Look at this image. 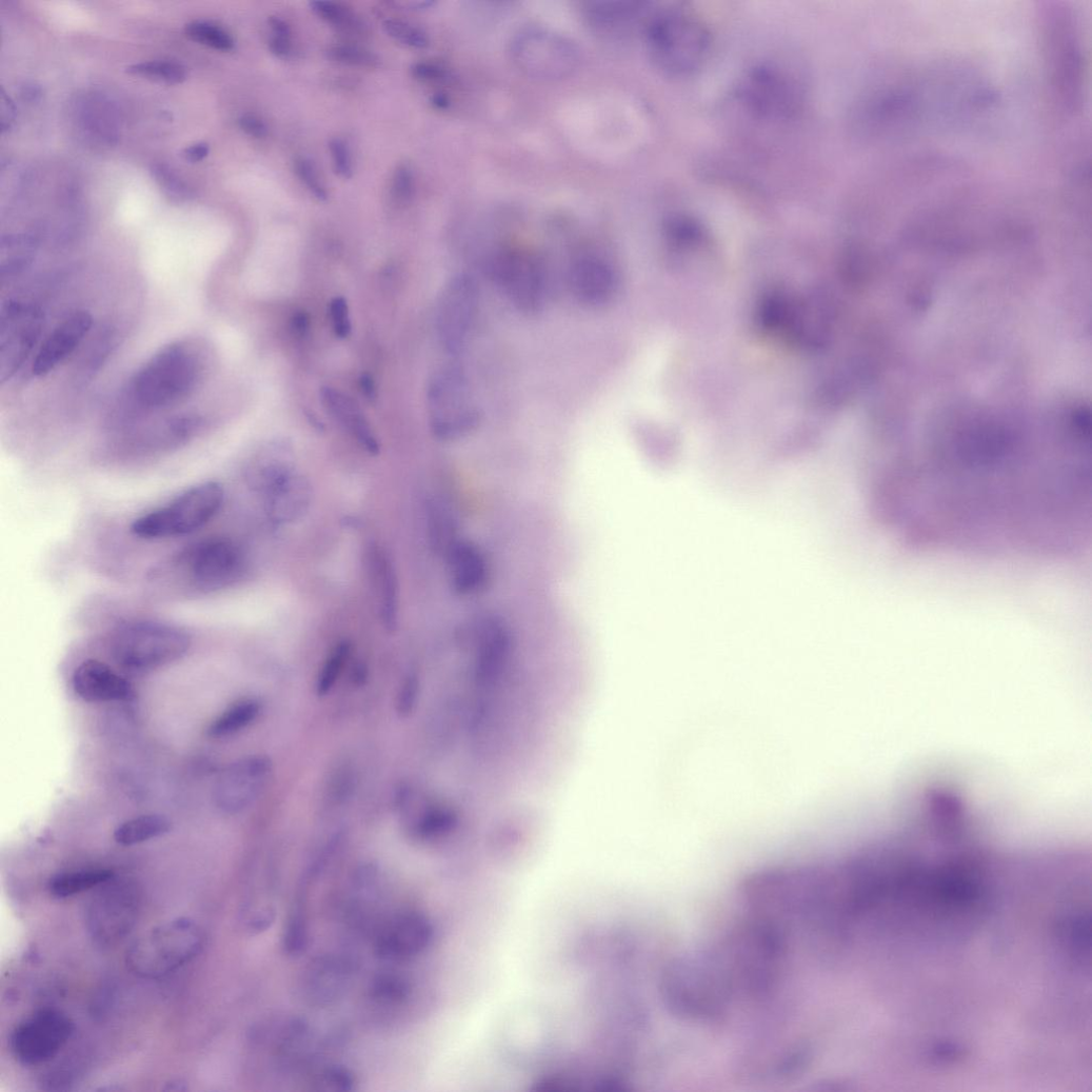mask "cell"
Segmentation results:
<instances>
[{"label": "cell", "mask_w": 1092, "mask_h": 1092, "mask_svg": "<svg viewBox=\"0 0 1092 1092\" xmlns=\"http://www.w3.org/2000/svg\"><path fill=\"white\" fill-rule=\"evenodd\" d=\"M375 573L380 595V616L388 632H395L398 626L399 588L395 568L390 557L381 552L376 553Z\"/></svg>", "instance_id": "obj_27"}, {"label": "cell", "mask_w": 1092, "mask_h": 1092, "mask_svg": "<svg viewBox=\"0 0 1092 1092\" xmlns=\"http://www.w3.org/2000/svg\"><path fill=\"white\" fill-rule=\"evenodd\" d=\"M35 245L29 237H8L2 241V275L13 276L23 272L33 262Z\"/></svg>", "instance_id": "obj_35"}, {"label": "cell", "mask_w": 1092, "mask_h": 1092, "mask_svg": "<svg viewBox=\"0 0 1092 1092\" xmlns=\"http://www.w3.org/2000/svg\"><path fill=\"white\" fill-rule=\"evenodd\" d=\"M261 712L262 706L258 700L244 699L238 701L212 722L207 734L215 738L233 735L255 722Z\"/></svg>", "instance_id": "obj_30"}, {"label": "cell", "mask_w": 1092, "mask_h": 1092, "mask_svg": "<svg viewBox=\"0 0 1092 1092\" xmlns=\"http://www.w3.org/2000/svg\"><path fill=\"white\" fill-rule=\"evenodd\" d=\"M204 945L205 934L196 920L176 917L157 924L133 941L125 964L137 977L158 980L193 962Z\"/></svg>", "instance_id": "obj_3"}, {"label": "cell", "mask_w": 1092, "mask_h": 1092, "mask_svg": "<svg viewBox=\"0 0 1092 1092\" xmlns=\"http://www.w3.org/2000/svg\"><path fill=\"white\" fill-rule=\"evenodd\" d=\"M93 326V317L85 311H77L62 320L48 336L39 351L33 372L45 376L65 361L85 340Z\"/></svg>", "instance_id": "obj_20"}, {"label": "cell", "mask_w": 1092, "mask_h": 1092, "mask_svg": "<svg viewBox=\"0 0 1092 1092\" xmlns=\"http://www.w3.org/2000/svg\"><path fill=\"white\" fill-rule=\"evenodd\" d=\"M272 774L273 763L264 755H252L230 765L214 788L216 807L226 814L242 812L259 798Z\"/></svg>", "instance_id": "obj_17"}, {"label": "cell", "mask_w": 1092, "mask_h": 1092, "mask_svg": "<svg viewBox=\"0 0 1092 1092\" xmlns=\"http://www.w3.org/2000/svg\"><path fill=\"white\" fill-rule=\"evenodd\" d=\"M115 877L110 869L63 872L49 879L47 890L53 897L63 899L97 889Z\"/></svg>", "instance_id": "obj_28"}, {"label": "cell", "mask_w": 1092, "mask_h": 1092, "mask_svg": "<svg viewBox=\"0 0 1092 1092\" xmlns=\"http://www.w3.org/2000/svg\"><path fill=\"white\" fill-rule=\"evenodd\" d=\"M428 404L431 429L442 441L463 439L481 422V411L469 379L458 366H445L434 374Z\"/></svg>", "instance_id": "obj_8"}, {"label": "cell", "mask_w": 1092, "mask_h": 1092, "mask_svg": "<svg viewBox=\"0 0 1092 1092\" xmlns=\"http://www.w3.org/2000/svg\"><path fill=\"white\" fill-rule=\"evenodd\" d=\"M205 369L204 352L197 342L166 345L135 374L128 386V402L139 411L181 403L200 386Z\"/></svg>", "instance_id": "obj_1"}, {"label": "cell", "mask_w": 1092, "mask_h": 1092, "mask_svg": "<svg viewBox=\"0 0 1092 1092\" xmlns=\"http://www.w3.org/2000/svg\"><path fill=\"white\" fill-rule=\"evenodd\" d=\"M295 170L298 178L317 200L325 201L327 199L325 187L311 160L304 157L298 158L295 162Z\"/></svg>", "instance_id": "obj_43"}, {"label": "cell", "mask_w": 1092, "mask_h": 1092, "mask_svg": "<svg viewBox=\"0 0 1092 1092\" xmlns=\"http://www.w3.org/2000/svg\"><path fill=\"white\" fill-rule=\"evenodd\" d=\"M190 634L158 621L135 620L119 626L111 640L115 660L123 668L144 671L171 664L186 655Z\"/></svg>", "instance_id": "obj_6"}, {"label": "cell", "mask_w": 1092, "mask_h": 1092, "mask_svg": "<svg viewBox=\"0 0 1092 1092\" xmlns=\"http://www.w3.org/2000/svg\"><path fill=\"white\" fill-rule=\"evenodd\" d=\"M352 643L342 641L336 644L326 657L316 681V694L319 697L327 695L339 681L343 669L352 654Z\"/></svg>", "instance_id": "obj_34"}, {"label": "cell", "mask_w": 1092, "mask_h": 1092, "mask_svg": "<svg viewBox=\"0 0 1092 1092\" xmlns=\"http://www.w3.org/2000/svg\"><path fill=\"white\" fill-rule=\"evenodd\" d=\"M309 945L306 901L297 897L289 914L282 936V949L291 957H298Z\"/></svg>", "instance_id": "obj_31"}, {"label": "cell", "mask_w": 1092, "mask_h": 1092, "mask_svg": "<svg viewBox=\"0 0 1092 1092\" xmlns=\"http://www.w3.org/2000/svg\"><path fill=\"white\" fill-rule=\"evenodd\" d=\"M210 145L207 143L201 142L186 147L182 152V156L186 161L195 163L202 161L204 158H206L210 154Z\"/></svg>", "instance_id": "obj_50"}, {"label": "cell", "mask_w": 1092, "mask_h": 1092, "mask_svg": "<svg viewBox=\"0 0 1092 1092\" xmlns=\"http://www.w3.org/2000/svg\"><path fill=\"white\" fill-rule=\"evenodd\" d=\"M369 994L379 1005H399L410 997L411 984L400 973L382 972L371 981Z\"/></svg>", "instance_id": "obj_32"}, {"label": "cell", "mask_w": 1092, "mask_h": 1092, "mask_svg": "<svg viewBox=\"0 0 1092 1092\" xmlns=\"http://www.w3.org/2000/svg\"><path fill=\"white\" fill-rule=\"evenodd\" d=\"M270 48L277 57L289 58L293 53L291 36L274 35L270 42Z\"/></svg>", "instance_id": "obj_49"}, {"label": "cell", "mask_w": 1092, "mask_h": 1092, "mask_svg": "<svg viewBox=\"0 0 1092 1092\" xmlns=\"http://www.w3.org/2000/svg\"><path fill=\"white\" fill-rule=\"evenodd\" d=\"M360 388H361L362 394H364V396L368 399L373 400V399L376 398V396H377L376 383H375L374 379L370 375H364V376L361 377V379H360Z\"/></svg>", "instance_id": "obj_52"}, {"label": "cell", "mask_w": 1092, "mask_h": 1092, "mask_svg": "<svg viewBox=\"0 0 1092 1092\" xmlns=\"http://www.w3.org/2000/svg\"><path fill=\"white\" fill-rule=\"evenodd\" d=\"M224 490L219 482L195 485L167 505L134 521L132 533L142 539L186 536L210 523L222 508Z\"/></svg>", "instance_id": "obj_7"}, {"label": "cell", "mask_w": 1092, "mask_h": 1092, "mask_svg": "<svg viewBox=\"0 0 1092 1092\" xmlns=\"http://www.w3.org/2000/svg\"><path fill=\"white\" fill-rule=\"evenodd\" d=\"M357 1078L345 1066L325 1065L315 1068L306 1077L311 1090L346 1092L355 1089Z\"/></svg>", "instance_id": "obj_33"}, {"label": "cell", "mask_w": 1092, "mask_h": 1092, "mask_svg": "<svg viewBox=\"0 0 1092 1092\" xmlns=\"http://www.w3.org/2000/svg\"><path fill=\"white\" fill-rule=\"evenodd\" d=\"M257 1041L281 1071L303 1067L315 1050L311 1026L298 1018L265 1025L257 1032Z\"/></svg>", "instance_id": "obj_19"}, {"label": "cell", "mask_w": 1092, "mask_h": 1092, "mask_svg": "<svg viewBox=\"0 0 1092 1092\" xmlns=\"http://www.w3.org/2000/svg\"><path fill=\"white\" fill-rule=\"evenodd\" d=\"M238 123L240 128L251 137L261 139L269 134L267 125L256 115L245 114L239 118Z\"/></svg>", "instance_id": "obj_47"}, {"label": "cell", "mask_w": 1092, "mask_h": 1092, "mask_svg": "<svg viewBox=\"0 0 1092 1092\" xmlns=\"http://www.w3.org/2000/svg\"><path fill=\"white\" fill-rule=\"evenodd\" d=\"M382 27L389 37L406 46L425 48L429 45V38L422 31L402 21L386 20Z\"/></svg>", "instance_id": "obj_40"}, {"label": "cell", "mask_w": 1092, "mask_h": 1092, "mask_svg": "<svg viewBox=\"0 0 1092 1092\" xmlns=\"http://www.w3.org/2000/svg\"><path fill=\"white\" fill-rule=\"evenodd\" d=\"M330 317L333 330L341 339L349 338L352 332V321L348 301L342 298H334L330 303Z\"/></svg>", "instance_id": "obj_44"}, {"label": "cell", "mask_w": 1092, "mask_h": 1092, "mask_svg": "<svg viewBox=\"0 0 1092 1092\" xmlns=\"http://www.w3.org/2000/svg\"><path fill=\"white\" fill-rule=\"evenodd\" d=\"M330 152L336 174L343 179H351L353 162L348 143L341 138H334L330 141Z\"/></svg>", "instance_id": "obj_45"}, {"label": "cell", "mask_w": 1092, "mask_h": 1092, "mask_svg": "<svg viewBox=\"0 0 1092 1092\" xmlns=\"http://www.w3.org/2000/svg\"><path fill=\"white\" fill-rule=\"evenodd\" d=\"M327 57L336 62L354 66H375L379 60L373 53L353 45H334L326 52Z\"/></svg>", "instance_id": "obj_41"}, {"label": "cell", "mask_w": 1092, "mask_h": 1092, "mask_svg": "<svg viewBox=\"0 0 1092 1092\" xmlns=\"http://www.w3.org/2000/svg\"><path fill=\"white\" fill-rule=\"evenodd\" d=\"M312 499L310 481L295 472L265 494L266 513L275 524H292L309 512Z\"/></svg>", "instance_id": "obj_22"}, {"label": "cell", "mask_w": 1092, "mask_h": 1092, "mask_svg": "<svg viewBox=\"0 0 1092 1092\" xmlns=\"http://www.w3.org/2000/svg\"><path fill=\"white\" fill-rule=\"evenodd\" d=\"M172 829V821L165 816L151 814L132 818L117 828L115 841L122 847H134L162 836Z\"/></svg>", "instance_id": "obj_29"}, {"label": "cell", "mask_w": 1092, "mask_h": 1092, "mask_svg": "<svg viewBox=\"0 0 1092 1092\" xmlns=\"http://www.w3.org/2000/svg\"><path fill=\"white\" fill-rule=\"evenodd\" d=\"M412 73L416 78L428 81H439L446 77L442 67L426 62L415 63L412 66Z\"/></svg>", "instance_id": "obj_48"}, {"label": "cell", "mask_w": 1092, "mask_h": 1092, "mask_svg": "<svg viewBox=\"0 0 1092 1092\" xmlns=\"http://www.w3.org/2000/svg\"><path fill=\"white\" fill-rule=\"evenodd\" d=\"M567 282L574 298L591 307L608 305L620 289L616 266L601 252L590 247L578 249L571 256Z\"/></svg>", "instance_id": "obj_15"}, {"label": "cell", "mask_w": 1092, "mask_h": 1092, "mask_svg": "<svg viewBox=\"0 0 1092 1092\" xmlns=\"http://www.w3.org/2000/svg\"><path fill=\"white\" fill-rule=\"evenodd\" d=\"M482 270L522 313L534 315L543 309L548 294V269L535 252L498 244L484 252Z\"/></svg>", "instance_id": "obj_5"}, {"label": "cell", "mask_w": 1092, "mask_h": 1092, "mask_svg": "<svg viewBox=\"0 0 1092 1092\" xmlns=\"http://www.w3.org/2000/svg\"><path fill=\"white\" fill-rule=\"evenodd\" d=\"M43 92L34 82H26L21 88V97L25 102L37 103L41 100Z\"/></svg>", "instance_id": "obj_51"}, {"label": "cell", "mask_w": 1092, "mask_h": 1092, "mask_svg": "<svg viewBox=\"0 0 1092 1092\" xmlns=\"http://www.w3.org/2000/svg\"><path fill=\"white\" fill-rule=\"evenodd\" d=\"M246 569L242 550L226 538H210L190 545L157 571V580L179 591L209 595L227 590Z\"/></svg>", "instance_id": "obj_2"}, {"label": "cell", "mask_w": 1092, "mask_h": 1092, "mask_svg": "<svg viewBox=\"0 0 1092 1092\" xmlns=\"http://www.w3.org/2000/svg\"><path fill=\"white\" fill-rule=\"evenodd\" d=\"M452 590L468 596L478 593L487 580V562L480 550L466 541H454L446 550Z\"/></svg>", "instance_id": "obj_24"}, {"label": "cell", "mask_w": 1092, "mask_h": 1092, "mask_svg": "<svg viewBox=\"0 0 1092 1092\" xmlns=\"http://www.w3.org/2000/svg\"><path fill=\"white\" fill-rule=\"evenodd\" d=\"M185 34L192 40L217 51L230 52L235 47V41L229 33L207 22L187 24Z\"/></svg>", "instance_id": "obj_38"}, {"label": "cell", "mask_w": 1092, "mask_h": 1092, "mask_svg": "<svg viewBox=\"0 0 1092 1092\" xmlns=\"http://www.w3.org/2000/svg\"><path fill=\"white\" fill-rule=\"evenodd\" d=\"M358 962L343 953H324L313 958L304 968L299 991L302 999L314 1008L338 1004L353 986Z\"/></svg>", "instance_id": "obj_16"}, {"label": "cell", "mask_w": 1092, "mask_h": 1092, "mask_svg": "<svg viewBox=\"0 0 1092 1092\" xmlns=\"http://www.w3.org/2000/svg\"><path fill=\"white\" fill-rule=\"evenodd\" d=\"M647 51L654 65L671 76H688L708 59L712 37L696 17L677 9L655 13L643 26Z\"/></svg>", "instance_id": "obj_4"}, {"label": "cell", "mask_w": 1092, "mask_h": 1092, "mask_svg": "<svg viewBox=\"0 0 1092 1092\" xmlns=\"http://www.w3.org/2000/svg\"><path fill=\"white\" fill-rule=\"evenodd\" d=\"M414 192V178L411 167L401 164L397 167L392 182V195L401 204L408 203Z\"/></svg>", "instance_id": "obj_46"}, {"label": "cell", "mask_w": 1092, "mask_h": 1092, "mask_svg": "<svg viewBox=\"0 0 1092 1092\" xmlns=\"http://www.w3.org/2000/svg\"><path fill=\"white\" fill-rule=\"evenodd\" d=\"M43 315L36 306L9 302L0 323V377L11 378L27 359L42 332Z\"/></svg>", "instance_id": "obj_18"}, {"label": "cell", "mask_w": 1092, "mask_h": 1092, "mask_svg": "<svg viewBox=\"0 0 1092 1092\" xmlns=\"http://www.w3.org/2000/svg\"><path fill=\"white\" fill-rule=\"evenodd\" d=\"M141 900V890L132 880L115 877L99 887L85 911L86 929L94 942L110 948L125 939L139 918Z\"/></svg>", "instance_id": "obj_9"}, {"label": "cell", "mask_w": 1092, "mask_h": 1092, "mask_svg": "<svg viewBox=\"0 0 1092 1092\" xmlns=\"http://www.w3.org/2000/svg\"><path fill=\"white\" fill-rule=\"evenodd\" d=\"M151 175L162 193L172 201L182 203L194 198L193 190L170 164L164 162L152 164Z\"/></svg>", "instance_id": "obj_37"}, {"label": "cell", "mask_w": 1092, "mask_h": 1092, "mask_svg": "<svg viewBox=\"0 0 1092 1092\" xmlns=\"http://www.w3.org/2000/svg\"><path fill=\"white\" fill-rule=\"evenodd\" d=\"M293 327L299 334H304L309 329V318L305 314H297L293 320Z\"/></svg>", "instance_id": "obj_53"}, {"label": "cell", "mask_w": 1092, "mask_h": 1092, "mask_svg": "<svg viewBox=\"0 0 1092 1092\" xmlns=\"http://www.w3.org/2000/svg\"><path fill=\"white\" fill-rule=\"evenodd\" d=\"M433 103L439 108H446L450 104L449 99L444 95H437L433 98Z\"/></svg>", "instance_id": "obj_54"}, {"label": "cell", "mask_w": 1092, "mask_h": 1092, "mask_svg": "<svg viewBox=\"0 0 1092 1092\" xmlns=\"http://www.w3.org/2000/svg\"><path fill=\"white\" fill-rule=\"evenodd\" d=\"M126 73L166 85H180L187 78L186 68L173 61H147L126 67Z\"/></svg>", "instance_id": "obj_36"}, {"label": "cell", "mask_w": 1092, "mask_h": 1092, "mask_svg": "<svg viewBox=\"0 0 1092 1092\" xmlns=\"http://www.w3.org/2000/svg\"><path fill=\"white\" fill-rule=\"evenodd\" d=\"M320 398L323 408L336 423L348 431L369 454H379L378 439L356 400L332 388H323Z\"/></svg>", "instance_id": "obj_23"}, {"label": "cell", "mask_w": 1092, "mask_h": 1092, "mask_svg": "<svg viewBox=\"0 0 1092 1092\" xmlns=\"http://www.w3.org/2000/svg\"><path fill=\"white\" fill-rule=\"evenodd\" d=\"M802 96L794 77L774 65L753 68L740 87V97L750 111L775 120L795 116L801 107Z\"/></svg>", "instance_id": "obj_13"}, {"label": "cell", "mask_w": 1092, "mask_h": 1092, "mask_svg": "<svg viewBox=\"0 0 1092 1092\" xmlns=\"http://www.w3.org/2000/svg\"><path fill=\"white\" fill-rule=\"evenodd\" d=\"M434 927L428 915L416 910L395 913L375 933V956L384 962L403 964L421 956L432 945Z\"/></svg>", "instance_id": "obj_14"}, {"label": "cell", "mask_w": 1092, "mask_h": 1092, "mask_svg": "<svg viewBox=\"0 0 1092 1092\" xmlns=\"http://www.w3.org/2000/svg\"><path fill=\"white\" fill-rule=\"evenodd\" d=\"M476 281L466 274L451 279L436 310V330L442 349L456 356L466 348L476 324L480 303Z\"/></svg>", "instance_id": "obj_12"}, {"label": "cell", "mask_w": 1092, "mask_h": 1092, "mask_svg": "<svg viewBox=\"0 0 1092 1092\" xmlns=\"http://www.w3.org/2000/svg\"><path fill=\"white\" fill-rule=\"evenodd\" d=\"M73 687L76 694L88 702L126 701L133 697L131 684L108 664L95 659L76 668Z\"/></svg>", "instance_id": "obj_21"}, {"label": "cell", "mask_w": 1092, "mask_h": 1092, "mask_svg": "<svg viewBox=\"0 0 1092 1092\" xmlns=\"http://www.w3.org/2000/svg\"><path fill=\"white\" fill-rule=\"evenodd\" d=\"M312 11L327 23L343 29L359 28V21L344 6L332 2H312Z\"/></svg>", "instance_id": "obj_39"}, {"label": "cell", "mask_w": 1092, "mask_h": 1092, "mask_svg": "<svg viewBox=\"0 0 1092 1092\" xmlns=\"http://www.w3.org/2000/svg\"><path fill=\"white\" fill-rule=\"evenodd\" d=\"M644 9L639 3L596 2L585 5L584 19L594 31L605 36H622L638 25Z\"/></svg>", "instance_id": "obj_25"}, {"label": "cell", "mask_w": 1092, "mask_h": 1092, "mask_svg": "<svg viewBox=\"0 0 1092 1092\" xmlns=\"http://www.w3.org/2000/svg\"><path fill=\"white\" fill-rule=\"evenodd\" d=\"M296 472L293 460L279 450L267 451L247 470L249 485L264 495Z\"/></svg>", "instance_id": "obj_26"}, {"label": "cell", "mask_w": 1092, "mask_h": 1092, "mask_svg": "<svg viewBox=\"0 0 1092 1092\" xmlns=\"http://www.w3.org/2000/svg\"><path fill=\"white\" fill-rule=\"evenodd\" d=\"M419 693H421V681L415 672H410L401 683L396 702V711L399 716L408 717L415 710Z\"/></svg>", "instance_id": "obj_42"}, {"label": "cell", "mask_w": 1092, "mask_h": 1092, "mask_svg": "<svg viewBox=\"0 0 1092 1092\" xmlns=\"http://www.w3.org/2000/svg\"><path fill=\"white\" fill-rule=\"evenodd\" d=\"M511 54L523 74L544 81L569 77L580 63V51L572 40L543 27L520 31L511 43Z\"/></svg>", "instance_id": "obj_10"}, {"label": "cell", "mask_w": 1092, "mask_h": 1092, "mask_svg": "<svg viewBox=\"0 0 1092 1092\" xmlns=\"http://www.w3.org/2000/svg\"><path fill=\"white\" fill-rule=\"evenodd\" d=\"M74 1032L75 1024L65 1013L56 1008H41L14 1029L11 1051L25 1067L41 1066L61 1052Z\"/></svg>", "instance_id": "obj_11"}]
</instances>
